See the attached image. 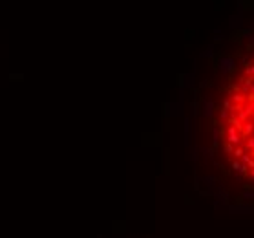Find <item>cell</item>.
I'll return each mask as SVG.
<instances>
[{
	"instance_id": "obj_1",
	"label": "cell",
	"mask_w": 254,
	"mask_h": 238,
	"mask_svg": "<svg viewBox=\"0 0 254 238\" xmlns=\"http://www.w3.org/2000/svg\"><path fill=\"white\" fill-rule=\"evenodd\" d=\"M218 145L229 170L254 183V51L225 86L218 108Z\"/></svg>"
}]
</instances>
